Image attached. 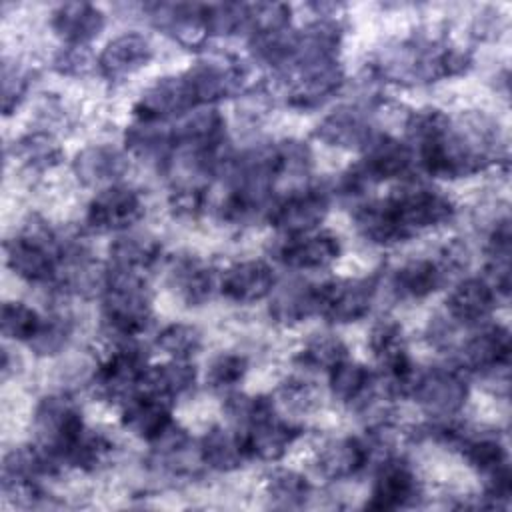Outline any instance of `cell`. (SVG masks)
Returning a JSON list of instances; mask_svg holds the SVG:
<instances>
[{
	"instance_id": "6da1fadb",
	"label": "cell",
	"mask_w": 512,
	"mask_h": 512,
	"mask_svg": "<svg viewBox=\"0 0 512 512\" xmlns=\"http://www.w3.org/2000/svg\"><path fill=\"white\" fill-rule=\"evenodd\" d=\"M416 152L420 166L430 176L448 180L474 176L498 164L500 130L490 116L468 112L458 120H450L438 140Z\"/></svg>"
},
{
	"instance_id": "7a4b0ae2",
	"label": "cell",
	"mask_w": 512,
	"mask_h": 512,
	"mask_svg": "<svg viewBox=\"0 0 512 512\" xmlns=\"http://www.w3.org/2000/svg\"><path fill=\"white\" fill-rule=\"evenodd\" d=\"M6 266L28 284H54L60 270V234L32 214L22 228L4 242Z\"/></svg>"
},
{
	"instance_id": "3957f363",
	"label": "cell",
	"mask_w": 512,
	"mask_h": 512,
	"mask_svg": "<svg viewBox=\"0 0 512 512\" xmlns=\"http://www.w3.org/2000/svg\"><path fill=\"white\" fill-rule=\"evenodd\" d=\"M100 298L102 328L112 342L134 340L152 322V296L142 276L110 272L108 288Z\"/></svg>"
},
{
	"instance_id": "277c9868",
	"label": "cell",
	"mask_w": 512,
	"mask_h": 512,
	"mask_svg": "<svg viewBox=\"0 0 512 512\" xmlns=\"http://www.w3.org/2000/svg\"><path fill=\"white\" fill-rule=\"evenodd\" d=\"M86 424L78 404L68 394H48L40 398L32 414L34 444L40 446L58 466L68 448L84 432Z\"/></svg>"
},
{
	"instance_id": "5b68a950",
	"label": "cell",
	"mask_w": 512,
	"mask_h": 512,
	"mask_svg": "<svg viewBox=\"0 0 512 512\" xmlns=\"http://www.w3.org/2000/svg\"><path fill=\"white\" fill-rule=\"evenodd\" d=\"M148 356L134 340H118L94 370L92 384L102 400L124 404L142 390Z\"/></svg>"
},
{
	"instance_id": "8992f818",
	"label": "cell",
	"mask_w": 512,
	"mask_h": 512,
	"mask_svg": "<svg viewBox=\"0 0 512 512\" xmlns=\"http://www.w3.org/2000/svg\"><path fill=\"white\" fill-rule=\"evenodd\" d=\"M386 202L404 240L440 228L456 216V204L440 190L428 186H404L390 194Z\"/></svg>"
},
{
	"instance_id": "52a82bcc",
	"label": "cell",
	"mask_w": 512,
	"mask_h": 512,
	"mask_svg": "<svg viewBox=\"0 0 512 512\" xmlns=\"http://www.w3.org/2000/svg\"><path fill=\"white\" fill-rule=\"evenodd\" d=\"M468 384L462 370L434 366L416 372L410 396L434 420H452L468 402Z\"/></svg>"
},
{
	"instance_id": "ba28073f",
	"label": "cell",
	"mask_w": 512,
	"mask_h": 512,
	"mask_svg": "<svg viewBox=\"0 0 512 512\" xmlns=\"http://www.w3.org/2000/svg\"><path fill=\"white\" fill-rule=\"evenodd\" d=\"M376 292L374 276L328 280L318 284V314L330 324L358 322L370 312Z\"/></svg>"
},
{
	"instance_id": "9c48e42d",
	"label": "cell",
	"mask_w": 512,
	"mask_h": 512,
	"mask_svg": "<svg viewBox=\"0 0 512 512\" xmlns=\"http://www.w3.org/2000/svg\"><path fill=\"white\" fill-rule=\"evenodd\" d=\"M328 210L330 192L324 188H300L272 204L268 222L280 236H302L316 232L326 220Z\"/></svg>"
},
{
	"instance_id": "30bf717a",
	"label": "cell",
	"mask_w": 512,
	"mask_h": 512,
	"mask_svg": "<svg viewBox=\"0 0 512 512\" xmlns=\"http://www.w3.org/2000/svg\"><path fill=\"white\" fill-rule=\"evenodd\" d=\"M144 216L142 196L124 184L102 188L84 214V226L92 232H126Z\"/></svg>"
},
{
	"instance_id": "8fae6325",
	"label": "cell",
	"mask_w": 512,
	"mask_h": 512,
	"mask_svg": "<svg viewBox=\"0 0 512 512\" xmlns=\"http://www.w3.org/2000/svg\"><path fill=\"white\" fill-rule=\"evenodd\" d=\"M184 78L198 106H210L228 96H240L246 68L228 56H206L192 64L184 72Z\"/></svg>"
},
{
	"instance_id": "7c38bea8",
	"label": "cell",
	"mask_w": 512,
	"mask_h": 512,
	"mask_svg": "<svg viewBox=\"0 0 512 512\" xmlns=\"http://www.w3.org/2000/svg\"><path fill=\"white\" fill-rule=\"evenodd\" d=\"M422 496V486L412 470V466L392 454L376 466L374 484L370 498L366 500L368 510H398L408 508Z\"/></svg>"
},
{
	"instance_id": "4fadbf2b",
	"label": "cell",
	"mask_w": 512,
	"mask_h": 512,
	"mask_svg": "<svg viewBox=\"0 0 512 512\" xmlns=\"http://www.w3.org/2000/svg\"><path fill=\"white\" fill-rule=\"evenodd\" d=\"M198 102L192 94V88L184 74L178 76H162L154 84H150L140 98L134 102L132 114L136 120L164 122L168 118H180Z\"/></svg>"
},
{
	"instance_id": "5bb4252c",
	"label": "cell",
	"mask_w": 512,
	"mask_h": 512,
	"mask_svg": "<svg viewBox=\"0 0 512 512\" xmlns=\"http://www.w3.org/2000/svg\"><path fill=\"white\" fill-rule=\"evenodd\" d=\"M142 12L156 30L182 46L196 48L204 42V38H208L204 28V4L152 2L144 4Z\"/></svg>"
},
{
	"instance_id": "9a60e30c",
	"label": "cell",
	"mask_w": 512,
	"mask_h": 512,
	"mask_svg": "<svg viewBox=\"0 0 512 512\" xmlns=\"http://www.w3.org/2000/svg\"><path fill=\"white\" fill-rule=\"evenodd\" d=\"M510 332L502 324H490L474 332L458 348V370L490 374L510 364Z\"/></svg>"
},
{
	"instance_id": "2e32d148",
	"label": "cell",
	"mask_w": 512,
	"mask_h": 512,
	"mask_svg": "<svg viewBox=\"0 0 512 512\" xmlns=\"http://www.w3.org/2000/svg\"><path fill=\"white\" fill-rule=\"evenodd\" d=\"M342 254V244L332 232H310L302 236H282L274 246V258L294 270H322L332 266Z\"/></svg>"
},
{
	"instance_id": "e0dca14e",
	"label": "cell",
	"mask_w": 512,
	"mask_h": 512,
	"mask_svg": "<svg viewBox=\"0 0 512 512\" xmlns=\"http://www.w3.org/2000/svg\"><path fill=\"white\" fill-rule=\"evenodd\" d=\"M240 432H242L248 456L262 462L282 460L302 434L298 426L278 416L276 410L258 418L256 422H252L248 428Z\"/></svg>"
},
{
	"instance_id": "ac0fdd59",
	"label": "cell",
	"mask_w": 512,
	"mask_h": 512,
	"mask_svg": "<svg viewBox=\"0 0 512 512\" xmlns=\"http://www.w3.org/2000/svg\"><path fill=\"white\" fill-rule=\"evenodd\" d=\"M130 168L124 150L112 144H88L72 160V172L82 186L108 188L120 184Z\"/></svg>"
},
{
	"instance_id": "d6986e66",
	"label": "cell",
	"mask_w": 512,
	"mask_h": 512,
	"mask_svg": "<svg viewBox=\"0 0 512 512\" xmlns=\"http://www.w3.org/2000/svg\"><path fill=\"white\" fill-rule=\"evenodd\" d=\"M224 118L214 106H196L172 126L176 150L216 152L224 146Z\"/></svg>"
},
{
	"instance_id": "ffe728a7",
	"label": "cell",
	"mask_w": 512,
	"mask_h": 512,
	"mask_svg": "<svg viewBox=\"0 0 512 512\" xmlns=\"http://www.w3.org/2000/svg\"><path fill=\"white\" fill-rule=\"evenodd\" d=\"M276 276L264 260H240L228 266L220 278V294L236 304H254L272 294Z\"/></svg>"
},
{
	"instance_id": "44dd1931",
	"label": "cell",
	"mask_w": 512,
	"mask_h": 512,
	"mask_svg": "<svg viewBox=\"0 0 512 512\" xmlns=\"http://www.w3.org/2000/svg\"><path fill=\"white\" fill-rule=\"evenodd\" d=\"M162 244L150 232H120L108 246V268L116 274L142 276L160 260Z\"/></svg>"
},
{
	"instance_id": "7402d4cb",
	"label": "cell",
	"mask_w": 512,
	"mask_h": 512,
	"mask_svg": "<svg viewBox=\"0 0 512 512\" xmlns=\"http://www.w3.org/2000/svg\"><path fill=\"white\" fill-rule=\"evenodd\" d=\"M344 86V70L334 62H324L298 70L290 90L288 104L298 110H312L328 102Z\"/></svg>"
},
{
	"instance_id": "603a6c76",
	"label": "cell",
	"mask_w": 512,
	"mask_h": 512,
	"mask_svg": "<svg viewBox=\"0 0 512 512\" xmlns=\"http://www.w3.org/2000/svg\"><path fill=\"white\" fill-rule=\"evenodd\" d=\"M154 56L150 40L140 32H124L112 38L98 54V72L108 80H122L148 66Z\"/></svg>"
},
{
	"instance_id": "cb8c5ba5",
	"label": "cell",
	"mask_w": 512,
	"mask_h": 512,
	"mask_svg": "<svg viewBox=\"0 0 512 512\" xmlns=\"http://www.w3.org/2000/svg\"><path fill=\"white\" fill-rule=\"evenodd\" d=\"M314 134L330 146L364 150L380 132L374 130L366 110L358 106H342L324 116Z\"/></svg>"
},
{
	"instance_id": "d4e9b609",
	"label": "cell",
	"mask_w": 512,
	"mask_h": 512,
	"mask_svg": "<svg viewBox=\"0 0 512 512\" xmlns=\"http://www.w3.org/2000/svg\"><path fill=\"white\" fill-rule=\"evenodd\" d=\"M104 26V12L90 2H64L50 16V28L64 46H88Z\"/></svg>"
},
{
	"instance_id": "484cf974",
	"label": "cell",
	"mask_w": 512,
	"mask_h": 512,
	"mask_svg": "<svg viewBox=\"0 0 512 512\" xmlns=\"http://www.w3.org/2000/svg\"><path fill=\"white\" fill-rule=\"evenodd\" d=\"M168 286L186 306H202L212 298L216 278L202 258L178 254L168 264Z\"/></svg>"
},
{
	"instance_id": "4316f807",
	"label": "cell",
	"mask_w": 512,
	"mask_h": 512,
	"mask_svg": "<svg viewBox=\"0 0 512 512\" xmlns=\"http://www.w3.org/2000/svg\"><path fill=\"white\" fill-rule=\"evenodd\" d=\"M172 422V404L142 390L120 406V424L132 436L148 444L156 440Z\"/></svg>"
},
{
	"instance_id": "83f0119b",
	"label": "cell",
	"mask_w": 512,
	"mask_h": 512,
	"mask_svg": "<svg viewBox=\"0 0 512 512\" xmlns=\"http://www.w3.org/2000/svg\"><path fill=\"white\" fill-rule=\"evenodd\" d=\"M496 300L498 294L486 278H464L446 298V316L460 326L480 324L494 312Z\"/></svg>"
},
{
	"instance_id": "f1b7e54d",
	"label": "cell",
	"mask_w": 512,
	"mask_h": 512,
	"mask_svg": "<svg viewBox=\"0 0 512 512\" xmlns=\"http://www.w3.org/2000/svg\"><path fill=\"white\" fill-rule=\"evenodd\" d=\"M314 466L326 480H346L368 466L366 444L356 436L324 440L314 452Z\"/></svg>"
},
{
	"instance_id": "f546056e",
	"label": "cell",
	"mask_w": 512,
	"mask_h": 512,
	"mask_svg": "<svg viewBox=\"0 0 512 512\" xmlns=\"http://www.w3.org/2000/svg\"><path fill=\"white\" fill-rule=\"evenodd\" d=\"M124 148L140 162L166 170L174 156V138L172 128H166L164 122L136 120L124 132Z\"/></svg>"
},
{
	"instance_id": "4dcf8cb0",
	"label": "cell",
	"mask_w": 512,
	"mask_h": 512,
	"mask_svg": "<svg viewBox=\"0 0 512 512\" xmlns=\"http://www.w3.org/2000/svg\"><path fill=\"white\" fill-rule=\"evenodd\" d=\"M200 462L214 472H234L250 460L242 432L234 426H212L198 442Z\"/></svg>"
},
{
	"instance_id": "1f68e13d",
	"label": "cell",
	"mask_w": 512,
	"mask_h": 512,
	"mask_svg": "<svg viewBox=\"0 0 512 512\" xmlns=\"http://www.w3.org/2000/svg\"><path fill=\"white\" fill-rule=\"evenodd\" d=\"M268 298L270 318L280 326H296L318 314V284L306 280H290L274 286Z\"/></svg>"
},
{
	"instance_id": "d6a6232c",
	"label": "cell",
	"mask_w": 512,
	"mask_h": 512,
	"mask_svg": "<svg viewBox=\"0 0 512 512\" xmlns=\"http://www.w3.org/2000/svg\"><path fill=\"white\" fill-rule=\"evenodd\" d=\"M60 466L36 444L16 446L6 452L2 462V488L40 484L42 478L52 476Z\"/></svg>"
},
{
	"instance_id": "836d02e7",
	"label": "cell",
	"mask_w": 512,
	"mask_h": 512,
	"mask_svg": "<svg viewBox=\"0 0 512 512\" xmlns=\"http://www.w3.org/2000/svg\"><path fill=\"white\" fill-rule=\"evenodd\" d=\"M446 278L448 274L438 260L416 258L394 270L392 290L398 294V298L422 300L434 294L446 282Z\"/></svg>"
},
{
	"instance_id": "e575fe53",
	"label": "cell",
	"mask_w": 512,
	"mask_h": 512,
	"mask_svg": "<svg viewBox=\"0 0 512 512\" xmlns=\"http://www.w3.org/2000/svg\"><path fill=\"white\" fill-rule=\"evenodd\" d=\"M198 374L190 362L168 360L156 366H148L142 392L154 394L166 402H174L178 398L188 396L196 386Z\"/></svg>"
},
{
	"instance_id": "d590c367",
	"label": "cell",
	"mask_w": 512,
	"mask_h": 512,
	"mask_svg": "<svg viewBox=\"0 0 512 512\" xmlns=\"http://www.w3.org/2000/svg\"><path fill=\"white\" fill-rule=\"evenodd\" d=\"M376 376L362 362L342 360L328 372V388L334 400L348 406H358L374 388Z\"/></svg>"
},
{
	"instance_id": "8d00e7d4",
	"label": "cell",
	"mask_w": 512,
	"mask_h": 512,
	"mask_svg": "<svg viewBox=\"0 0 512 512\" xmlns=\"http://www.w3.org/2000/svg\"><path fill=\"white\" fill-rule=\"evenodd\" d=\"M460 454L478 474L490 476L496 470L508 466V454L504 442L496 434L468 432L464 430L458 446Z\"/></svg>"
},
{
	"instance_id": "74e56055",
	"label": "cell",
	"mask_w": 512,
	"mask_h": 512,
	"mask_svg": "<svg viewBox=\"0 0 512 512\" xmlns=\"http://www.w3.org/2000/svg\"><path fill=\"white\" fill-rule=\"evenodd\" d=\"M354 226L364 240L378 246L404 242V236L390 212L386 198L358 206L354 210Z\"/></svg>"
},
{
	"instance_id": "f35d334b",
	"label": "cell",
	"mask_w": 512,
	"mask_h": 512,
	"mask_svg": "<svg viewBox=\"0 0 512 512\" xmlns=\"http://www.w3.org/2000/svg\"><path fill=\"white\" fill-rule=\"evenodd\" d=\"M310 494L308 478L292 468H274L264 480V496L272 508H302Z\"/></svg>"
},
{
	"instance_id": "ab89813d",
	"label": "cell",
	"mask_w": 512,
	"mask_h": 512,
	"mask_svg": "<svg viewBox=\"0 0 512 512\" xmlns=\"http://www.w3.org/2000/svg\"><path fill=\"white\" fill-rule=\"evenodd\" d=\"M14 158L28 172L42 174L52 170L62 160V148L50 132H28L14 146Z\"/></svg>"
},
{
	"instance_id": "60d3db41",
	"label": "cell",
	"mask_w": 512,
	"mask_h": 512,
	"mask_svg": "<svg viewBox=\"0 0 512 512\" xmlns=\"http://www.w3.org/2000/svg\"><path fill=\"white\" fill-rule=\"evenodd\" d=\"M348 358V348L338 334L318 332L312 334L296 352L294 362L300 368L314 372H330L336 364Z\"/></svg>"
},
{
	"instance_id": "b9f144b4",
	"label": "cell",
	"mask_w": 512,
	"mask_h": 512,
	"mask_svg": "<svg viewBox=\"0 0 512 512\" xmlns=\"http://www.w3.org/2000/svg\"><path fill=\"white\" fill-rule=\"evenodd\" d=\"M112 450H114V444L106 434L90 430L86 426L84 432L76 438V442L64 454L62 466L76 468L82 472H94L106 464Z\"/></svg>"
},
{
	"instance_id": "7bdbcfd3",
	"label": "cell",
	"mask_w": 512,
	"mask_h": 512,
	"mask_svg": "<svg viewBox=\"0 0 512 512\" xmlns=\"http://www.w3.org/2000/svg\"><path fill=\"white\" fill-rule=\"evenodd\" d=\"M154 344L168 360L188 362L202 348V332L194 324L172 322L158 332Z\"/></svg>"
},
{
	"instance_id": "ee69618b",
	"label": "cell",
	"mask_w": 512,
	"mask_h": 512,
	"mask_svg": "<svg viewBox=\"0 0 512 512\" xmlns=\"http://www.w3.org/2000/svg\"><path fill=\"white\" fill-rule=\"evenodd\" d=\"M204 28L208 38H230L248 32V4H204Z\"/></svg>"
},
{
	"instance_id": "f6af8a7d",
	"label": "cell",
	"mask_w": 512,
	"mask_h": 512,
	"mask_svg": "<svg viewBox=\"0 0 512 512\" xmlns=\"http://www.w3.org/2000/svg\"><path fill=\"white\" fill-rule=\"evenodd\" d=\"M450 116L440 108L414 110L406 120V144L416 150L438 140L450 126Z\"/></svg>"
},
{
	"instance_id": "bcb514c9",
	"label": "cell",
	"mask_w": 512,
	"mask_h": 512,
	"mask_svg": "<svg viewBox=\"0 0 512 512\" xmlns=\"http://www.w3.org/2000/svg\"><path fill=\"white\" fill-rule=\"evenodd\" d=\"M72 330L74 324L70 316L62 312H52L50 316L42 318V324L34 338L28 342V346L36 356H56L68 346Z\"/></svg>"
},
{
	"instance_id": "7dc6e473",
	"label": "cell",
	"mask_w": 512,
	"mask_h": 512,
	"mask_svg": "<svg viewBox=\"0 0 512 512\" xmlns=\"http://www.w3.org/2000/svg\"><path fill=\"white\" fill-rule=\"evenodd\" d=\"M42 324V316L28 304L8 300L2 304L0 326L6 340L30 342Z\"/></svg>"
},
{
	"instance_id": "c3c4849f",
	"label": "cell",
	"mask_w": 512,
	"mask_h": 512,
	"mask_svg": "<svg viewBox=\"0 0 512 512\" xmlns=\"http://www.w3.org/2000/svg\"><path fill=\"white\" fill-rule=\"evenodd\" d=\"M248 372V358L238 352H220L206 370V384L212 390H230L244 380Z\"/></svg>"
},
{
	"instance_id": "681fc988",
	"label": "cell",
	"mask_w": 512,
	"mask_h": 512,
	"mask_svg": "<svg viewBox=\"0 0 512 512\" xmlns=\"http://www.w3.org/2000/svg\"><path fill=\"white\" fill-rule=\"evenodd\" d=\"M290 6L280 2L248 4V34H274L290 28Z\"/></svg>"
},
{
	"instance_id": "f907efd6",
	"label": "cell",
	"mask_w": 512,
	"mask_h": 512,
	"mask_svg": "<svg viewBox=\"0 0 512 512\" xmlns=\"http://www.w3.org/2000/svg\"><path fill=\"white\" fill-rule=\"evenodd\" d=\"M30 86V70L16 60L4 58L2 64V112L10 116L26 98Z\"/></svg>"
},
{
	"instance_id": "816d5d0a",
	"label": "cell",
	"mask_w": 512,
	"mask_h": 512,
	"mask_svg": "<svg viewBox=\"0 0 512 512\" xmlns=\"http://www.w3.org/2000/svg\"><path fill=\"white\" fill-rule=\"evenodd\" d=\"M278 156V176L280 178H300L312 168V152L306 142L288 138L274 144Z\"/></svg>"
},
{
	"instance_id": "f5cc1de1",
	"label": "cell",
	"mask_w": 512,
	"mask_h": 512,
	"mask_svg": "<svg viewBox=\"0 0 512 512\" xmlns=\"http://www.w3.org/2000/svg\"><path fill=\"white\" fill-rule=\"evenodd\" d=\"M168 204L176 218L196 220L206 208V188L196 182H178L170 192Z\"/></svg>"
},
{
	"instance_id": "db71d44e",
	"label": "cell",
	"mask_w": 512,
	"mask_h": 512,
	"mask_svg": "<svg viewBox=\"0 0 512 512\" xmlns=\"http://www.w3.org/2000/svg\"><path fill=\"white\" fill-rule=\"evenodd\" d=\"M52 68L62 76H86L98 70V58L88 46H62L54 54Z\"/></svg>"
},
{
	"instance_id": "11a10c76",
	"label": "cell",
	"mask_w": 512,
	"mask_h": 512,
	"mask_svg": "<svg viewBox=\"0 0 512 512\" xmlns=\"http://www.w3.org/2000/svg\"><path fill=\"white\" fill-rule=\"evenodd\" d=\"M278 400L292 412H310L318 404V392L312 382L304 378H290L282 382Z\"/></svg>"
},
{
	"instance_id": "9f6ffc18",
	"label": "cell",
	"mask_w": 512,
	"mask_h": 512,
	"mask_svg": "<svg viewBox=\"0 0 512 512\" xmlns=\"http://www.w3.org/2000/svg\"><path fill=\"white\" fill-rule=\"evenodd\" d=\"M472 28H474V34H476L478 38H494V36H498V32H500V16L494 14L492 10L484 12L482 16L478 14Z\"/></svg>"
},
{
	"instance_id": "6f0895ef",
	"label": "cell",
	"mask_w": 512,
	"mask_h": 512,
	"mask_svg": "<svg viewBox=\"0 0 512 512\" xmlns=\"http://www.w3.org/2000/svg\"><path fill=\"white\" fill-rule=\"evenodd\" d=\"M20 360H18V356H12L10 354V350H6L4 348V352H2V378L4 380H8L10 378V374H16L20 368Z\"/></svg>"
}]
</instances>
